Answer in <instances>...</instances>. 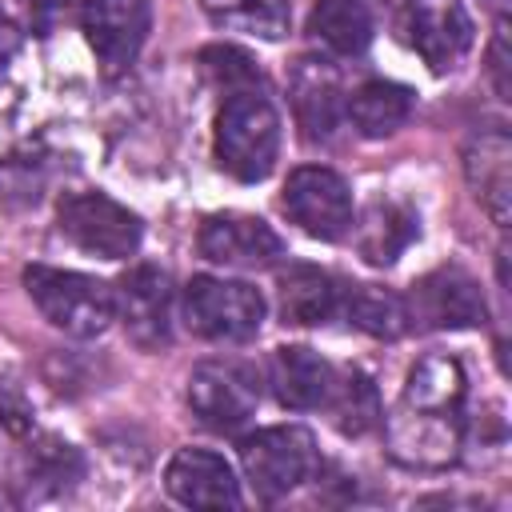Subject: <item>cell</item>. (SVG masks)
Listing matches in <instances>:
<instances>
[{"label": "cell", "mask_w": 512, "mask_h": 512, "mask_svg": "<svg viewBox=\"0 0 512 512\" xmlns=\"http://www.w3.org/2000/svg\"><path fill=\"white\" fill-rule=\"evenodd\" d=\"M152 24L148 0H80V28L108 76H120L136 64Z\"/></svg>", "instance_id": "cell-8"}, {"label": "cell", "mask_w": 512, "mask_h": 512, "mask_svg": "<svg viewBox=\"0 0 512 512\" xmlns=\"http://www.w3.org/2000/svg\"><path fill=\"white\" fill-rule=\"evenodd\" d=\"M200 68H204V76L212 84L224 88V96L228 92H244V88H260V72L240 48H220V44L204 48L200 52Z\"/></svg>", "instance_id": "cell-26"}, {"label": "cell", "mask_w": 512, "mask_h": 512, "mask_svg": "<svg viewBox=\"0 0 512 512\" xmlns=\"http://www.w3.org/2000/svg\"><path fill=\"white\" fill-rule=\"evenodd\" d=\"M116 316L128 332V340L136 348H160L168 344V332H172V280L164 268L156 264H136L128 268L116 288Z\"/></svg>", "instance_id": "cell-10"}, {"label": "cell", "mask_w": 512, "mask_h": 512, "mask_svg": "<svg viewBox=\"0 0 512 512\" xmlns=\"http://www.w3.org/2000/svg\"><path fill=\"white\" fill-rule=\"evenodd\" d=\"M276 288H280V316H284V324L312 328V324H324L340 308L336 280L324 268H316V264H288V268H280Z\"/></svg>", "instance_id": "cell-18"}, {"label": "cell", "mask_w": 512, "mask_h": 512, "mask_svg": "<svg viewBox=\"0 0 512 512\" xmlns=\"http://www.w3.org/2000/svg\"><path fill=\"white\" fill-rule=\"evenodd\" d=\"M80 452L60 436H36L20 456V484L32 496H60L80 480Z\"/></svg>", "instance_id": "cell-20"}, {"label": "cell", "mask_w": 512, "mask_h": 512, "mask_svg": "<svg viewBox=\"0 0 512 512\" xmlns=\"http://www.w3.org/2000/svg\"><path fill=\"white\" fill-rule=\"evenodd\" d=\"M464 396H468V380H464L460 360L448 352H432L412 364V372L404 380L400 412L464 420Z\"/></svg>", "instance_id": "cell-14"}, {"label": "cell", "mask_w": 512, "mask_h": 512, "mask_svg": "<svg viewBox=\"0 0 512 512\" xmlns=\"http://www.w3.org/2000/svg\"><path fill=\"white\" fill-rule=\"evenodd\" d=\"M344 104L348 100H344L340 76L328 60H316V56L296 60V68H292V108H296V120H300L308 140H328L332 128L344 116Z\"/></svg>", "instance_id": "cell-16"}, {"label": "cell", "mask_w": 512, "mask_h": 512, "mask_svg": "<svg viewBox=\"0 0 512 512\" xmlns=\"http://www.w3.org/2000/svg\"><path fill=\"white\" fill-rule=\"evenodd\" d=\"M408 316L424 328H472L484 324L488 304L480 296V284L464 268H436L420 284H412Z\"/></svg>", "instance_id": "cell-12"}, {"label": "cell", "mask_w": 512, "mask_h": 512, "mask_svg": "<svg viewBox=\"0 0 512 512\" xmlns=\"http://www.w3.org/2000/svg\"><path fill=\"white\" fill-rule=\"evenodd\" d=\"M56 220H60V232L92 252V256H104V260H124L140 248V216L128 212L124 204H116L112 196L104 192H72L60 200L56 208Z\"/></svg>", "instance_id": "cell-5"}, {"label": "cell", "mask_w": 512, "mask_h": 512, "mask_svg": "<svg viewBox=\"0 0 512 512\" xmlns=\"http://www.w3.org/2000/svg\"><path fill=\"white\" fill-rule=\"evenodd\" d=\"M24 8H28V16H32V28H36V32H48V28L56 24V16L68 8V0H24Z\"/></svg>", "instance_id": "cell-29"}, {"label": "cell", "mask_w": 512, "mask_h": 512, "mask_svg": "<svg viewBox=\"0 0 512 512\" xmlns=\"http://www.w3.org/2000/svg\"><path fill=\"white\" fill-rule=\"evenodd\" d=\"M196 248L204 260L224 264V268H268L284 256V240L260 220L244 212H220L200 224Z\"/></svg>", "instance_id": "cell-11"}, {"label": "cell", "mask_w": 512, "mask_h": 512, "mask_svg": "<svg viewBox=\"0 0 512 512\" xmlns=\"http://www.w3.org/2000/svg\"><path fill=\"white\" fill-rule=\"evenodd\" d=\"M12 44H16V36H12V24H8L4 16H0V56H4V52H8Z\"/></svg>", "instance_id": "cell-30"}, {"label": "cell", "mask_w": 512, "mask_h": 512, "mask_svg": "<svg viewBox=\"0 0 512 512\" xmlns=\"http://www.w3.org/2000/svg\"><path fill=\"white\" fill-rule=\"evenodd\" d=\"M264 296L244 280L224 276H192L184 288V324L200 340L240 344L252 340L264 324Z\"/></svg>", "instance_id": "cell-3"}, {"label": "cell", "mask_w": 512, "mask_h": 512, "mask_svg": "<svg viewBox=\"0 0 512 512\" xmlns=\"http://www.w3.org/2000/svg\"><path fill=\"white\" fill-rule=\"evenodd\" d=\"M240 464L244 476L252 484V492L260 500H280L292 488H300L304 480H312L320 452L308 428L300 424H276V428H260L256 436H248L240 444Z\"/></svg>", "instance_id": "cell-4"}, {"label": "cell", "mask_w": 512, "mask_h": 512, "mask_svg": "<svg viewBox=\"0 0 512 512\" xmlns=\"http://www.w3.org/2000/svg\"><path fill=\"white\" fill-rule=\"evenodd\" d=\"M208 20L232 32H248L260 40H280L288 32L292 8L288 0H200Z\"/></svg>", "instance_id": "cell-24"}, {"label": "cell", "mask_w": 512, "mask_h": 512, "mask_svg": "<svg viewBox=\"0 0 512 512\" xmlns=\"http://www.w3.org/2000/svg\"><path fill=\"white\" fill-rule=\"evenodd\" d=\"M24 428H28V412H24V404H20L16 396L0 392V436H20Z\"/></svg>", "instance_id": "cell-28"}, {"label": "cell", "mask_w": 512, "mask_h": 512, "mask_svg": "<svg viewBox=\"0 0 512 512\" xmlns=\"http://www.w3.org/2000/svg\"><path fill=\"white\" fill-rule=\"evenodd\" d=\"M212 148H216V164L228 176L244 184L264 180L280 156V112L260 88L228 92L216 112Z\"/></svg>", "instance_id": "cell-1"}, {"label": "cell", "mask_w": 512, "mask_h": 512, "mask_svg": "<svg viewBox=\"0 0 512 512\" xmlns=\"http://www.w3.org/2000/svg\"><path fill=\"white\" fill-rule=\"evenodd\" d=\"M280 204L288 220L316 240H340L352 228V192L344 176H336L332 168H316V164L296 168L284 184Z\"/></svg>", "instance_id": "cell-9"}, {"label": "cell", "mask_w": 512, "mask_h": 512, "mask_svg": "<svg viewBox=\"0 0 512 512\" xmlns=\"http://www.w3.org/2000/svg\"><path fill=\"white\" fill-rule=\"evenodd\" d=\"M344 112L352 116L360 136L380 140V136H392L412 116V92L396 80H368L348 96Z\"/></svg>", "instance_id": "cell-21"}, {"label": "cell", "mask_w": 512, "mask_h": 512, "mask_svg": "<svg viewBox=\"0 0 512 512\" xmlns=\"http://www.w3.org/2000/svg\"><path fill=\"white\" fill-rule=\"evenodd\" d=\"M308 32L336 56H360L372 40V16L364 0H316L308 12Z\"/></svg>", "instance_id": "cell-22"}, {"label": "cell", "mask_w": 512, "mask_h": 512, "mask_svg": "<svg viewBox=\"0 0 512 512\" xmlns=\"http://www.w3.org/2000/svg\"><path fill=\"white\" fill-rule=\"evenodd\" d=\"M332 416H336V428L344 436H364L380 424V396H376V384L364 376V372H336V384H332V396L324 404Z\"/></svg>", "instance_id": "cell-25"}, {"label": "cell", "mask_w": 512, "mask_h": 512, "mask_svg": "<svg viewBox=\"0 0 512 512\" xmlns=\"http://www.w3.org/2000/svg\"><path fill=\"white\" fill-rule=\"evenodd\" d=\"M400 32L432 72H452L472 48V16L460 0H404Z\"/></svg>", "instance_id": "cell-7"}, {"label": "cell", "mask_w": 512, "mask_h": 512, "mask_svg": "<svg viewBox=\"0 0 512 512\" xmlns=\"http://www.w3.org/2000/svg\"><path fill=\"white\" fill-rule=\"evenodd\" d=\"M464 176H468L476 200L488 208V216L504 228L508 208H512V140H508V132L492 128V132L472 136V144L464 148Z\"/></svg>", "instance_id": "cell-17"}, {"label": "cell", "mask_w": 512, "mask_h": 512, "mask_svg": "<svg viewBox=\"0 0 512 512\" xmlns=\"http://www.w3.org/2000/svg\"><path fill=\"white\" fill-rule=\"evenodd\" d=\"M268 384L276 392V400L284 408H296V412H308V408H324L328 396H332V384H336V368L304 348V344H284L272 352V364H268Z\"/></svg>", "instance_id": "cell-15"}, {"label": "cell", "mask_w": 512, "mask_h": 512, "mask_svg": "<svg viewBox=\"0 0 512 512\" xmlns=\"http://www.w3.org/2000/svg\"><path fill=\"white\" fill-rule=\"evenodd\" d=\"M24 288H28L32 304L40 308V316L76 340H92L116 320V296L96 276L48 268V264H28Z\"/></svg>", "instance_id": "cell-2"}, {"label": "cell", "mask_w": 512, "mask_h": 512, "mask_svg": "<svg viewBox=\"0 0 512 512\" xmlns=\"http://www.w3.org/2000/svg\"><path fill=\"white\" fill-rule=\"evenodd\" d=\"M168 496L184 508H240V484L232 464L208 448H180L164 472Z\"/></svg>", "instance_id": "cell-13"}, {"label": "cell", "mask_w": 512, "mask_h": 512, "mask_svg": "<svg viewBox=\"0 0 512 512\" xmlns=\"http://www.w3.org/2000/svg\"><path fill=\"white\" fill-rule=\"evenodd\" d=\"M344 312L360 332H368L376 340H396L412 328L408 300L388 288H376V284H356L344 300Z\"/></svg>", "instance_id": "cell-23"}, {"label": "cell", "mask_w": 512, "mask_h": 512, "mask_svg": "<svg viewBox=\"0 0 512 512\" xmlns=\"http://www.w3.org/2000/svg\"><path fill=\"white\" fill-rule=\"evenodd\" d=\"M420 236V216L400 204V200H376L364 220H360V232H356V244H360V256L376 268H388L412 240Z\"/></svg>", "instance_id": "cell-19"}, {"label": "cell", "mask_w": 512, "mask_h": 512, "mask_svg": "<svg viewBox=\"0 0 512 512\" xmlns=\"http://www.w3.org/2000/svg\"><path fill=\"white\" fill-rule=\"evenodd\" d=\"M488 76H492V88L500 100L512 96V60H508V16L496 20V32H492V44H488Z\"/></svg>", "instance_id": "cell-27"}, {"label": "cell", "mask_w": 512, "mask_h": 512, "mask_svg": "<svg viewBox=\"0 0 512 512\" xmlns=\"http://www.w3.org/2000/svg\"><path fill=\"white\" fill-rule=\"evenodd\" d=\"M192 416L212 432H240L260 404V376L240 360H204L188 376Z\"/></svg>", "instance_id": "cell-6"}]
</instances>
